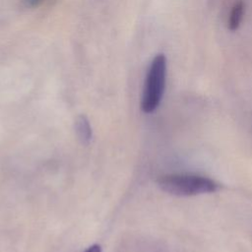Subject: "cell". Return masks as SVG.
Returning <instances> with one entry per match:
<instances>
[{
    "mask_svg": "<svg viewBox=\"0 0 252 252\" xmlns=\"http://www.w3.org/2000/svg\"><path fill=\"white\" fill-rule=\"evenodd\" d=\"M75 131L82 144L88 145L93 136L92 127L89 119L85 115H80L75 121Z\"/></svg>",
    "mask_w": 252,
    "mask_h": 252,
    "instance_id": "obj_3",
    "label": "cell"
},
{
    "mask_svg": "<svg viewBox=\"0 0 252 252\" xmlns=\"http://www.w3.org/2000/svg\"><path fill=\"white\" fill-rule=\"evenodd\" d=\"M84 252H101V248L98 244H94L90 246L88 249H86Z\"/></svg>",
    "mask_w": 252,
    "mask_h": 252,
    "instance_id": "obj_6",
    "label": "cell"
},
{
    "mask_svg": "<svg viewBox=\"0 0 252 252\" xmlns=\"http://www.w3.org/2000/svg\"><path fill=\"white\" fill-rule=\"evenodd\" d=\"M45 0H24V3L27 7H36L39 4H41Z\"/></svg>",
    "mask_w": 252,
    "mask_h": 252,
    "instance_id": "obj_5",
    "label": "cell"
},
{
    "mask_svg": "<svg viewBox=\"0 0 252 252\" xmlns=\"http://www.w3.org/2000/svg\"><path fill=\"white\" fill-rule=\"evenodd\" d=\"M158 184L164 192L180 197H190L214 193L219 184L204 175L193 173H171L158 178Z\"/></svg>",
    "mask_w": 252,
    "mask_h": 252,
    "instance_id": "obj_1",
    "label": "cell"
},
{
    "mask_svg": "<svg viewBox=\"0 0 252 252\" xmlns=\"http://www.w3.org/2000/svg\"><path fill=\"white\" fill-rule=\"evenodd\" d=\"M166 58L163 54H158L152 60L144 83L141 108L145 113L155 111L159 105L165 88Z\"/></svg>",
    "mask_w": 252,
    "mask_h": 252,
    "instance_id": "obj_2",
    "label": "cell"
},
{
    "mask_svg": "<svg viewBox=\"0 0 252 252\" xmlns=\"http://www.w3.org/2000/svg\"><path fill=\"white\" fill-rule=\"evenodd\" d=\"M244 10H245V5L243 3V1L238 0L236 2H234V4L231 7L230 13H229V18L227 21V28L229 31L233 32L236 31L243 19V15H244Z\"/></svg>",
    "mask_w": 252,
    "mask_h": 252,
    "instance_id": "obj_4",
    "label": "cell"
}]
</instances>
